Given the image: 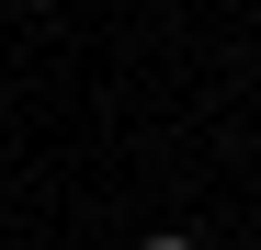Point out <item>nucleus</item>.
I'll use <instances>...</instances> for the list:
<instances>
[{"mask_svg":"<svg viewBox=\"0 0 261 250\" xmlns=\"http://www.w3.org/2000/svg\"><path fill=\"white\" fill-rule=\"evenodd\" d=\"M137 250H204V239H137Z\"/></svg>","mask_w":261,"mask_h":250,"instance_id":"obj_1","label":"nucleus"}]
</instances>
